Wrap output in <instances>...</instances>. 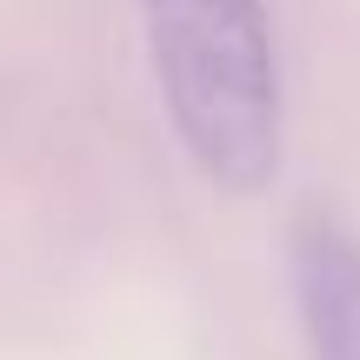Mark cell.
<instances>
[{
  "instance_id": "1",
  "label": "cell",
  "mask_w": 360,
  "mask_h": 360,
  "mask_svg": "<svg viewBox=\"0 0 360 360\" xmlns=\"http://www.w3.org/2000/svg\"><path fill=\"white\" fill-rule=\"evenodd\" d=\"M160 107L220 193H260L281 167V60L267 0H141Z\"/></svg>"
},
{
  "instance_id": "2",
  "label": "cell",
  "mask_w": 360,
  "mask_h": 360,
  "mask_svg": "<svg viewBox=\"0 0 360 360\" xmlns=\"http://www.w3.org/2000/svg\"><path fill=\"white\" fill-rule=\"evenodd\" d=\"M294 307L314 360H360V240L340 220L294 227Z\"/></svg>"
}]
</instances>
